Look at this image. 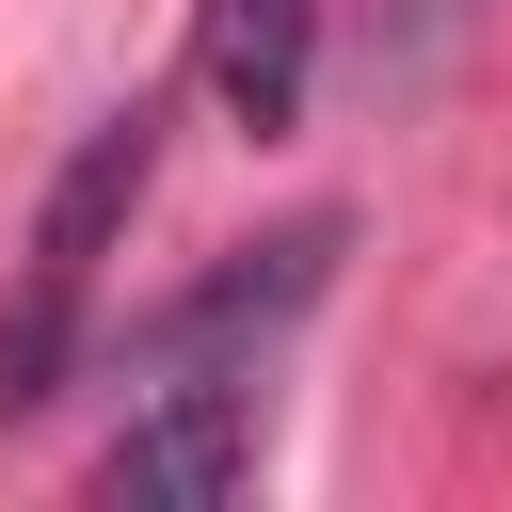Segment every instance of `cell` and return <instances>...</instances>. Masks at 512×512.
Returning a JSON list of instances; mask_svg holds the SVG:
<instances>
[{
    "label": "cell",
    "instance_id": "4",
    "mask_svg": "<svg viewBox=\"0 0 512 512\" xmlns=\"http://www.w3.org/2000/svg\"><path fill=\"white\" fill-rule=\"evenodd\" d=\"M304 80H320V0H208V96L256 144L304 128Z\"/></svg>",
    "mask_w": 512,
    "mask_h": 512
},
{
    "label": "cell",
    "instance_id": "3",
    "mask_svg": "<svg viewBox=\"0 0 512 512\" xmlns=\"http://www.w3.org/2000/svg\"><path fill=\"white\" fill-rule=\"evenodd\" d=\"M224 480H256V368H192L96 448V496H224Z\"/></svg>",
    "mask_w": 512,
    "mask_h": 512
},
{
    "label": "cell",
    "instance_id": "1",
    "mask_svg": "<svg viewBox=\"0 0 512 512\" xmlns=\"http://www.w3.org/2000/svg\"><path fill=\"white\" fill-rule=\"evenodd\" d=\"M144 176H160V96L96 112V128H80V160L48 176L32 256H16V304H0V432H16V416H48V400H64V368L96 352V256L128 240Z\"/></svg>",
    "mask_w": 512,
    "mask_h": 512
},
{
    "label": "cell",
    "instance_id": "2",
    "mask_svg": "<svg viewBox=\"0 0 512 512\" xmlns=\"http://www.w3.org/2000/svg\"><path fill=\"white\" fill-rule=\"evenodd\" d=\"M320 272H336V208H304V224H272L256 256L192 272L176 304H144V320L96 336V352H112V384H128V368H144V384H192V368H224L240 336H288V320L320 304Z\"/></svg>",
    "mask_w": 512,
    "mask_h": 512
}]
</instances>
